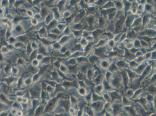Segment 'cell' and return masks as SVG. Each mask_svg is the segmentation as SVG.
Returning a JSON list of instances; mask_svg holds the SVG:
<instances>
[{"mask_svg": "<svg viewBox=\"0 0 156 116\" xmlns=\"http://www.w3.org/2000/svg\"></svg>", "mask_w": 156, "mask_h": 116, "instance_id": "5", "label": "cell"}, {"mask_svg": "<svg viewBox=\"0 0 156 116\" xmlns=\"http://www.w3.org/2000/svg\"><path fill=\"white\" fill-rule=\"evenodd\" d=\"M102 102L103 101L94 102L92 107L94 109V111L99 112L104 109V105Z\"/></svg>", "mask_w": 156, "mask_h": 116, "instance_id": "3", "label": "cell"}, {"mask_svg": "<svg viewBox=\"0 0 156 116\" xmlns=\"http://www.w3.org/2000/svg\"><path fill=\"white\" fill-rule=\"evenodd\" d=\"M110 95L111 101L110 104H112L116 100L120 101L121 102L122 100V95L120 94L117 91H112L108 93Z\"/></svg>", "mask_w": 156, "mask_h": 116, "instance_id": "2", "label": "cell"}, {"mask_svg": "<svg viewBox=\"0 0 156 116\" xmlns=\"http://www.w3.org/2000/svg\"><path fill=\"white\" fill-rule=\"evenodd\" d=\"M112 105V114H113V116H118L121 114L122 113L124 114V111L122 109V105L121 103H113L111 104Z\"/></svg>", "mask_w": 156, "mask_h": 116, "instance_id": "1", "label": "cell"}, {"mask_svg": "<svg viewBox=\"0 0 156 116\" xmlns=\"http://www.w3.org/2000/svg\"><path fill=\"white\" fill-rule=\"evenodd\" d=\"M79 92L81 95L84 96L86 94V91L85 89H83V88H82L79 90Z\"/></svg>", "mask_w": 156, "mask_h": 116, "instance_id": "4", "label": "cell"}]
</instances>
